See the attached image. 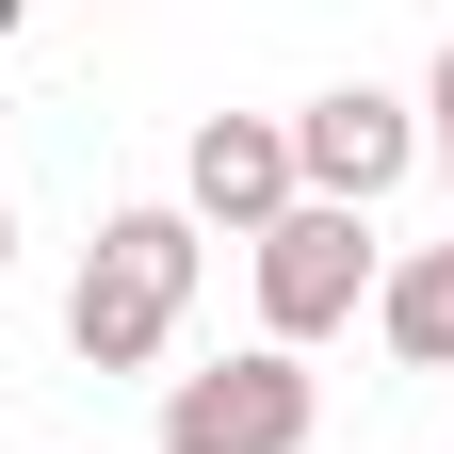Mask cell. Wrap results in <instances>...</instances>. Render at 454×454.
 Returning a JSON list of instances; mask_svg holds the SVG:
<instances>
[{
	"label": "cell",
	"mask_w": 454,
	"mask_h": 454,
	"mask_svg": "<svg viewBox=\"0 0 454 454\" xmlns=\"http://www.w3.org/2000/svg\"><path fill=\"white\" fill-rule=\"evenodd\" d=\"M195 260H211V227H195L179 195L98 211V244H82V276H66V357H82V373H146L162 340H179V309H195Z\"/></svg>",
	"instance_id": "obj_1"
},
{
	"label": "cell",
	"mask_w": 454,
	"mask_h": 454,
	"mask_svg": "<svg viewBox=\"0 0 454 454\" xmlns=\"http://www.w3.org/2000/svg\"><path fill=\"white\" fill-rule=\"evenodd\" d=\"M244 276H260V340L276 357H309V340H340L373 309V276H389V244H373V211H325V195H293L244 244Z\"/></svg>",
	"instance_id": "obj_2"
},
{
	"label": "cell",
	"mask_w": 454,
	"mask_h": 454,
	"mask_svg": "<svg viewBox=\"0 0 454 454\" xmlns=\"http://www.w3.org/2000/svg\"><path fill=\"white\" fill-rule=\"evenodd\" d=\"M309 422H325V389H309V357H276V340H244V357H211V373L162 389V454H309Z\"/></svg>",
	"instance_id": "obj_3"
},
{
	"label": "cell",
	"mask_w": 454,
	"mask_h": 454,
	"mask_svg": "<svg viewBox=\"0 0 454 454\" xmlns=\"http://www.w3.org/2000/svg\"><path fill=\"white\" fill-rule=\"evenodd\" d=\"M406 162H422V98H389V82H325L293 114V179L325 211H373V195H406Z\"/></svg>",
	"instance_id": "obj_4"
},
{
	"label": "cell",
	"mask_w": 454,
	"mask_h": 454,
	"mask_svg": "<svg viewBox=\"0 0 454 454\" xmlns=\"http://www.w3.org/2000/svg\"><path fill=\"white\" fill-rule=\"evenodd\" d=\"M293 114H195V146H179V211L227 227V244H260L276 211H293Z\"/></svg>",
	"instance_id": "obj_5"
},
{
	"label": "cell",
	"mask_w": 454,
	"mask_h": 454,
	"mask_svg": "<svg viewBox=\"0 0 454 454\" xmlns=\"http://www.w3.org/2000/svg\"><path fill=\"white\" fill-rule=\"evenodd\" d=\"M373 340L406 373H454V244H406V260L373 276Z\"/></svg>",
	"instance_id": "obj_6"
},
{
	"label": "cell",
	"mask_w": 454,
	"mask_h": 454,
	"mask_svg": "<svg viewBox=\"0 0 454 454\" xmlns=\"http://www.w3.org/2000/svg\"><path fill=\"white\" fill-rule=\"evenodd\" d=\"M422 114H438V146H454V49H438V82H422Z\"/></svg>",
	"instance_id": "obj_7"
},
{
	"label": "cell",
	"mask_w": 454,
	"mask_h": 454,
	"mask_svg": "<svg viewBox=\"0 0 454 454\" xmlns=\"http://www.w3.org/2000/svg\"><path fill=\"white\" fill-rule=\"evenodd\" d=\"M0 276H17V195H0Z\"/></svg>",
	"instance_id": "obj_8"
},
{
	"label": "cell",
	"mask_w": 454,
	"mask_h": 454,
	"mask_svg": "<svg viewBox=\"0 0 454 454\" xmlns=\"http://www.w3.org/2000/svg\"><path fill=\"white\" fill-rule=\"evenodd\" d=\"M17 33H33V0H0V49H17Z\"/></svg>",
	"instance_id": "obj_9"
},
{
	"label": "cell",
	"mask_w": 454,
	"mask_h": 454,
	"mask_svg": "<svg viewBox=\"0 0 454 454\" xmlns=\"http://www.w3.org/2000/svg\"><path fill=\"white\" fill-rule=\"evenodd\" d=\"M438 179H454V146H438Z\"/></svg>",
	"instance_id": "obj_10"
}]
</instances>
